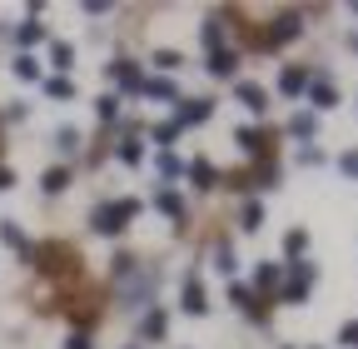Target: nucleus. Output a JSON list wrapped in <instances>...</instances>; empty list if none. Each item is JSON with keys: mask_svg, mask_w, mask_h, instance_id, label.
I'll return each instance as SVG.
<instances>
[{"mask_svg": "<svg viewBox=\"0 0 358 349\" xmlns=\"http://www.w3.org/2000/svg\"><path fill=\"white\" fill-rule=\"evenodd\" d=\"M134 214H140V200H105L95 205V214H90V225H95L100 235H120Z\"/></svg>", "mask_w": 358, "mask_h": 349, "instance_id": "nucleus-1", "label": "nucleus"}, {"mask_svg": "<svg viewBox=\"0 0 358 349\" xmlns=\"http://www.w3.org/2000/svg\"><path fill=\"white\" fill-rule=\"evenodd\" d=\"M289 280H284V304H303L308 299V280H313V265L308 259H294V265H284Z\"/></svg>", "mask_w": 358, "mask_h": 349, "instance_id": "nucleus-2", "label": "nucleus"}, {"mask_svg": "<svg viewBox=\"0 0 358 349\" xmlns=\"http://www.w3.org/2000/svg\"><path fill=\"white\" fill-rule=\"evenodd\" d=\"M150 294H155V275H129L124 289H120V299H124V310H129V315H140L145 304H150Z\"/></svg>", "mask_w": 358, "mask_h": 349, "instance_id": "nucleus-3", "label": "nucleus"}, {"mask_svg": "<svg viewBox=\"0 0 358 349\" xmlns=\"http://www.w3.org/2000/svg\"><path fill=\"white\" fill-rule=\"evenodd\" d=\"M234 95H239V105H244V110H254V115H264V110H268L264 85H254V80H239V85H234Z\"/></svg>", "mask_w": 358, "mask_h": 349, "instance_id": "nucleus-4", "label": "nucleus"}, {"mask_svg": "<svg viewBox=\"0 0 358 349\" xmlns=\"http://www.w3.org/2000/svg\"><path fill=\"white\" fill-rule=\"evenodd\" d=\"M110 80H115V85H124V90H145L140 65H129V60H115V65H110Z\"/></svg>", "mask_w": 358, "mask_h": 349, "instance_id": "nucleus-5", "label": "nucleus"}, {"mask_svg": "<svg viewBox=\"0 0 358 349\" xmlns=\"http://www.w3.org/2000/svg\"><path fill=\"white\" fill-rule=\"evenodd\" d=\"M214 115V100H179V130L185 125H199V120H209Z\"/></svg>", "mask_w": 358, "mask_h": 349, "instance_id": "nucleus-6", "label": "nucleus"}, {"mask_svg": "<svg viewBox=\"0 0 358 349\" xmlns=\"http://www.w3.org/2000/svg\"><path fill=\"white\" fill-rule=\"evenodd\" d=\"M185 174L194 180V190H214V185H219V170H214L209 160H194V165H185Z\"/></svg>", "mask_w": 358, "mask_h": 349, "instance_id": "nucleus-7", "label": "nucleus"}, {"mask_svg": "<svg viewBox=\"0 0 358 349\" xmlns=\"http://www.w3.org/2000/svg\"><path fill=\"white\" fill-rule=\"evenodd\" d=\"M40 40H45V25H40V20L30 15V20H25V25L15 30V46H20V55H30V50L40 46Z\"/></svg>", "mask_w": 358, "mask_h": 349, "instance_id": "nucleus-8", "label": "nucleus"}, {"mask_svg": "<svg viewBox=\"0 0 358 349\" xmlns=\"http://www.w3.org/2000/svg\"><path fill=\"white\" fill-rule=\"evenodd\" d=\"M185 310H189V315H204V310H209V294H204L199 275H189V280H185Z\"/></svg>", "mask_w": 358, "mask_h": 349, "instance_id": "nucleus-9", "label": "nucleus"}, {"mask_svg": "<svg viewBox=\"0 0 358 349\" xmlns=\"http://www.w3.org/2000/svg\"><path fill=\"white\" fill-rule=\"evenodd\" d=\"M229 299L239 304V310H249L254 320H264V304H259V294H254L249 285H239V280H234V285H229Z\"/></svg>", "mask_w": 358, "mask_h": 349, "instance_id": "nucleus-10", "label": "nucleus"}, {"mask_svg": "<svg viewBox=\"0 0 358 349\" xmlns=\"http://www.w3.org/2000/svg\"><path fill=\"white\" fill-rule=\"evenodd\" d=\"M308 100H313V110H334V105H338L334 80H313V85H308Z\"/></svg>", "mask_w": 358, "mask_h": 349, "instance_id": "nucleus-11", "label": "nucleus"}, {"mask_svg": "<svg viewBox=\"0 0 358 349\" xmlns=\"http://www.w3.org/2000/svg\"><path fill=\"white\" fill-rule=\"evenodd\" d=\"M0 245H10V249H15L20 259L30 254V240L20 235V225H15V220H0Z\"/></svg>", "mask_w": 358, "mask_h": 349, "instance_id": "nucleus-12", "label": "nucleus"}, {"mask_svg": "<svg viewBox=\"0 0 358 349\" xmlns=\"http://www.w3.org/2000/svg\"><path fill=\"white\" fill-rule=\"evenodd\" d=\"M155 170H159V180L169 185V180H179V174H185V160H179L174 150H159V160H155Z\"/></svg>", "mask_w": 358, "mask_h": 349, "instance_id": "nucleus-13", "label": "nucleus"}, {"mask_svg": "<svg viewBox=\"0 0 358 349\" xmlns=\"http://www.w3.org/2000/svg\"><path fill=\"white\" fill-rule=\"evenodd\" d=\"M164 334H169V315L164 310H150L145 324H140V339H164Z\"/></svg>", "mask_w": 358, "mask_h": 349, "instance_id": "nucleus-14", "label": "nucleus"}, {"mask_svg": "<svg viewBox=\"0 0 358 349\" xmlns=\"http://www.w3.org/2000/svg\"><path fill=\"white\" fill-rule=\"evenodd\" d=\"M303 30V20H299V11H289V15H279L274 20V30H268V40H294Z\"/></svg>", "mask_w": 358, "mask_h": 349, "instance_id": "nucleus-15", "label": "nucleus"}, {"mask_svg": "<svg viewBox=\"0 0 358 349\" xmlns=\"http://www.w3.org/2000/svg\"><path fill=\"white\" fill-rule=\"evenodd\" d=\"M155 210L169 214V220H185V200H179L174 190H159V195H155Z\"/></svg>", "mask_w": 358, "mask_h": 349, "instance_id": "nucleus-16", "label": "nucleus"}, {"mask_svg": "<svg viewBox=\"0 0 358 349\" xmlns=\"http://www.w3.org/2000/svg\"><path fill=\"white\" fill-rule=\"evenodd\" d=\"M140 95H150V100H179V90H174V80H169V75L145 80V90H140Z\"/></svg>", "mask_w": 358, "mask_h": 349, "instance_id": "nucleus-17", "label": "nucleus"}, {"mask_svg": "<svg viewBox=\"0 0 358 349\" xmlns=\"http://www.w3.org/2000/svg\"><path fill=\"white\" fill-rule=\"evenodd\" d=\"M65 185H70V170H65V165H55V170L40 174V190H45V195H60Z\"/></svg>", "mask_w": 358, "mask_h": 349, "instance_id": "nucleus-18", "label": "nucleus"}, {"mask_svg": "<svg viewBox=\"0 0 358 349\" xmlns=\"http://www.w3.org/2000/svg\"><path fill=\"white\" fill-rule=\"evenodd\" d=\"M279 90H284V95H299V90H308V75H303L299 65H289V70L279 75Z\"/></svg>", "mask_w": 358, "mask_h": 349, "instance_id": "nucleus-19", "label": "nucleus"}, {"mask_svg": "<svg viewBox=\"0 0 358 349\" xmlns=\"http://www.w3.org/2000/svg\"><path fill=\"white\" fill-rule=\"evenodd\" d=\"M234 145H239L244 155H264V135H259V130H244V125H239V130H234Z\"/></svg>", "mask_w": 358, "mask_h": 349, "instance_id": "nucleus-20", "label": "nucleus"}, {"mask_svg": "<svg viewBox=\"0 0 358 349\" xmlns=\"http://www.w3.org/2000/svg\"><path fill=\"white\" fill-rule=\"evenodd\" d=\"M234 65H239V55H234V50H224V46L209 55V70H214V75H234Z\"/></svg>", "mask_w": 358, "mask_h": 349, "instance_id": "nucleus-21", "label": "nucleus"}, {"mask_svg": "<svg viewBox=\"0 0 358 349\" xmlns=\"http://www.w3.org/2000/svg\"><path fill=\"white\" fill-rule=\"evenodd\" d=\"M50 65L65 75L70 65H75V46H65V40H55V46H50Z\"/></svg>", "mask_w": 358, "mask_h": 349, "instance_id": "nucleus-22", "label": "nucleus"}, {"mask_svg": "<svg viewBox=\"0 0 358 349\" xmlns=\"http://www.w3.org/2000/svg\"><path fill=\"white\" fill-rule=\"evenodd\" d=\"M10 70H15V80H40V60L35 55H15Z\"/></svg>", "mask_w": 358, "mask_h": 349, "instance_id": "nucleus-23", "label": "nucleus"}, {"mask_svg": "<svg viewBox=\"0 0 358 349\" xmlns=\"http://www.w3.org/2000/svg\"><path fill=\"white\" fill-rule=\"evenodd\" d=\"M239 225H244V235H254V230L264 225V205H259V200H249V205H244V214H239Z\"/></svg>", "mask_w": 358, "mask_h": 349, "instance_id": "nucleus-24", "label": "nucleus"}, {"mask_svg": "<svg viewBox=\"0 0 358 349\" xmlns=\"http://www.w3.org/2000/svg\"><path fill=\"white\" fill-rule=\"evenodd\" d=\"M45 95H50V100H70V95H75V85H70L65 75H50V80H45Z\"/></svg>", "mask_w": 358, "mask_h": 349, "instance_id": "nucleus-25", "label": "nucleus"}, {"mask_svg": "<svg viewBox=\"0 0 358 349\" xmlns=\"http://www.w3.org/2000/svg\"><path fill=\"white\" fill-rule=\"evenodd\" d=\"M55 150H60V155H75V150H80V130H70V125L55 130Z\"/></svg>", "mask_w": 358, "mask_h": 349, "instance_id": "nucleus-26", "label": "nucleus"}, {"mask_svg": "<svg viewBox=\"0 0 358 349\" xmlns=\"http://www.w3.org/2000/svg\"><path fill=\"white\" fill-rule=\"evenodd\" d=\"M279 280H284V270H279V265H259V270H254V285H259V289H274Z\"/></svg>", "mask_w": 358, "mask_h": 349, "instance_id": "nucleus-27", "label": "nucleus"}, {"mask_svg": "<svg viewBox=\"0 0 358 349\" xmlns=\"http://www.w3.org/2000/svg\"><path fill=\"white\" fill-rule=\"evenodd\" d=\"M289 135H299V140H308V135H313V115H308V110L289 120Z\"/></svg>", "mask_w": 358, "mask_h": 349, "instance_id": "nucleus-28", "label": "nucleus"}, {"mask_svg": "<svg viewBox=\"0 0 358 349\" xmlns=\"http://www.w3.org/2000/svg\"><path fill=\"white\" fill-rule=\"evenodd\" d=\"M174 135H179V120H169V125H155V145H174Z\"/></svg>", "mask_w": 358, "mask_h": 349, "instance_id": "nucleus-29", "label": "nucleus"}, {"mask_svg": "<svg viewBox=\"0 0 358 349\" xmlns=\"http://www.w3.org/2000/svg\"><path fill=\"white\" fill-rule=\"evenodd\" d=\"M214 265H219L224 275H234V270H239V265H234V249H229V245H219V249H214Z\"/></svg>", "mask_w": 358, "mask_h": 349, "instance_id": "nucleus-30", "label": "nucleus"}, {"mask_svg": "<svg viewBox=\"0 0 358 349\" xmlns=\"http://www.w3.org/2000/svg\"><path fill=\"white\" fill-rule=\"evenodd\" d=\"M155 65H159V70H179V65H185V55H179V50H155Z\"/></svg>", "mask_w": 358, "mask_h": 349, "instance_id": "nucleus-31", "label": "nucleus"}, {"mask_svg": "<svg viewBox=\"0 0 358 349\" xmlns=\"http://www.w3.org/2000/svg\"><path fill=\"white\" fill-rule=\"evenodd\" d=\"M95 115H100V120H115V115H120V100H115V95H100V100H95Z\"/></svg>", "mask_w": 358, "mask_h": 349, "instance_id": "nucleus-32", "label": "nucleus"}, {"mask_svg": "<svg viewBox=\"0 0 358 349\" xmlns=\"http://www.w3.org/2000/svg\"><path fill=\"white\" fill-rule=\"evenodd\" d=\"M120 160H124V165H140V160H145V145L124 140V145H120Z\"/></svg>", "mask_w": 358, "mask_h": 349, "instance_id": "nucleus-33", "label": "nucleus"}, {"mask_svg": "<svg viewBox=\"0 0 358 349\" xmlns=\"http://www.w3.org/2000/svg\"><path fill=\"white\" fill-rule=\"evenodd\" d=\"M303 245H308V235H303V230H294V235H289V240H284V249H289V254H294V259H299V254H303Z\"/></svg>", "mask_w": 358, "mask_h": 349, "instance_id": "nucleus-34", "label": "nucleus"}, {"mask_svg": "<svg viewBox=\"0 0 358 349\" xmlns=\"http://www.w3.org/2000/svg\"><path fill=\"white\" fill-rule=\"evenodd\" d=\"M204 50H209V55L219 50V20H209V25H204Z\"/></svg>", "mask_w": 358, "mask_h": 349, "instance_id": "nucleus-35", "label": "nucleus"}, {"mask_svg": "<svg viewBox=\"0 0 358 349\" xmlns=\"http://www.w3.org/2000/svg\"><path fill=\"white\" fill-rule=\"evenodd\" d=\"M338 170H343V174H353V180H358V155H353V150H348V155H343V160H338Z\"/></svg>", "mask_w": 358, "mask_h": 349, "instance_id": "nucleus-36", "label": "nucleus"}, {"mask_svg": "<svg viewBox=\"0 0 358 349\" xmlns=\"http://www.w3.org/2000/svg\"><path fill=\"white\" fill-rule=\"evenodd\" d=\"M65 349H90V334H85V329H75V334L65 339Z\"/></svg>", "mask_w": 358, "mask_h": 349, "instance_id": "nucleus-37", "label": "nucleus"}, {"mask_svg": "<svg viewBox=\"0 0 358 349\" xmlns=\"http://www.w3.org/2000/svg\"><path fill=\"white\" fill-rule=\"evenodd\" d=\"M10 185H15V170H10V165H0V190H10Z\"/></svg>", "mask_w": 358, "mask_h": 349, "instance_id": "nucleus-38", "label": "nucleus"}, {"mask_svg": "<svg viewBox=\"0 0 358 349\" xmlns=\"http://www.w3.org/2000/svg\"><path fill=\"white\" fill-rule=\"evenodd\" d=\"M338 339H343V344H353V349H358V324H343V334H338Z\"/></svg>", "mask_w": 358, "mask_h": 349, "instance_id": "nucleus-39", "label": "nucleus"}]
</instances>
